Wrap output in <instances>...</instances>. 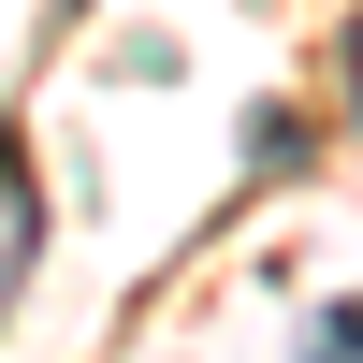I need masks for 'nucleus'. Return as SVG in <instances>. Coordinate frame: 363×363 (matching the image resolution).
I'll use <instances>...</instances> for the list:
<instances>
[{"label":"nucleus","instance_id":"nucleus-1","mask_svg":"<svg viewBox=\"0 0 363 363\" xmlns=\"http://www.w3.org/2000/svg\"><path fill=\"white\" fill-rule=\"evenodd\" d=\"M29 233H44V189H29V160L0 145V291H15V262H29Z\"/></svg>","mask_w":363,"mask_h":363},{"label":"nucleus","instance_id":"nucleus-2","mask_svg":"<svg viewBox=\"0 0 363 363\" xmlns=\"http://www.w3.org/2000/svg\"><path fill=\"white\" fill-rule=\"evenodd\" d=\"M320 363H363V306H335V320H320Z\"/></svg>","mask_w":363,"mask_h":363},{"label":"nucleus","instance_id":"nucleus-3","mask_svg":"<svg viewBox=\"0 0 363 363\" xmlns=\"http://www.w3.org/2000/svg\"><path fill=\"white\" fill-rule=\"evenodd\" d=\"M349 73H363V29H349Z\"/></svg>","mask_w":363,"mask_h":363}]
</instances>
